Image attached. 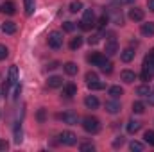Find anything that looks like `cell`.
Returning <instances> with one entry per match:
<instances>
[{"instance_id": "46", "label": "cell", "mask_w": 154, "mask_h": 152, "mask_svg": "<svg viewBox=\"0 0 154 152\" xmlns=\"http://www.w3.org/2000/svg\"><path fill=\"white\" fill-rule=\"evenodd\" d=\"M149 104H152V106H154V93L149 95Z\"/></svg>"}, {"instance_id": "43", "label": "cell", "mask_w": 154, "mask_h": 152, "mask_svg": "<svg viewBox=\"0 0 154 152\" xmlns=\"http://www.w3.org/2000/svg\"><path fill=\"white\" fill-rule=\"evenodd\" d=\"M57 66H59V63H57V61H52V63H48V65H47V68H48V70H56Z\"/></svg>"}, {"instance_id": "47", "label": "cell", "mask_w": 154, "mask_h": 152, "mask_svg": "<svg viewBox=\"0 0 154 152\" xmlns=\"http://www.w3.org/2000/svg\"><path fill=\"white\" fill-rule=\"evenodd\" d=\"M152 91H154V88H152Z\"/></svg>"}, {"instance_id": "13", "label": "cell", "mask_w": 154, "mask_h": 152, "mask_svg": "<svg viewBox=\"0 0 154 152\" xmlns=\"http://www.w3.org/2000/svg\"><path fill=\"white\" fill-rule=\"evenodd\" d=\"M84 106H86L88 109H97V108H99V99L93 97V95H88V97L84 99Z\"/></svg>"}, {"instance_id": "26", "label": "cell", "mask_w": 154, "mask_h": 152, "mask_svg": "<svg viewBox=\"0 0 154 152\" xmlns=\"http://www.w3.org/2000/svg\"><path fill=\"white\" fill-rule=\"evenodd\" d=\"M136 95H140V97H149V95H151V88H149V86H138V88H136Z\"/></svg>"}, {"instance_id": "35", "label": "cell", "mask_w": 154, "mask_h": 152, "mask_svg": "<svg viewBox=\"0 0 154 152\" xmlns=\"http://www.w3.org/2000/svg\"><path fill=\"white\" fill-rule=\"evenodd\" d=\"M7 56H9V50H7V47H5V45H0V61H2V59H5Z\"/></svg>"}, {"instance_id": "37", "label": "cell", "mask_w": 154, "mask_h": 152, "mask_svg": "<svg viewBox=\"0 0 154 152\" xmlns=\"http://www.w3.org/2000/svg\"><path fill=\"white\" fill-rule=\"evenodd\" d=\"M20 93H22V86L20 84H14V93H13V99L18 100L20 99Z\"/></svg>"}, {"instance_id": "28", "label": "cell", "mask_w": 154, "mask_h": 152, "mask_svg": "<svg viewBox=\"0 0 154 152\" xmlns=\"http://www.w3.org/2000/svg\"><path fill=\"white\" fill-rule=\"evenodd\" d=\"M129 149L133 152H142L143 150V143H140V141H131V143H129Z\"/></svg>"}, {"instance_id": "8", "label": "cell", "mask_w": 154, "mask_h": 152, "mask_svg": "<svg viewBox=\"0 0 154 152\" xmlns=\"http://www.w3.org/2000/svg\"><path fill=\"white\" fill-rule=\"evenodd\" d=\"M88 61H90L91 65H97V66H100V65L106 61V57H104L102 54H97V52H93V54H90V56H88Z\"/></svg>"}, {"instance_id": "7", "label": "cell", "mask_w": 154, "mask_h": 152, "mask_svg": "<svg viewBox=\"0 0 154 152\" xmlns=\"http://www.w3.org/2000/svg\"><path fill=\"white\" fill-rule=\"evenodd\" d=\"M120 109H122L120 102H116V100H108V102H106V111H108V113L116 114V113H120Z\"/></svg>"}, {"instance_id": "17", "label": "cell", "mask_w": 154, "mask_h": 152, "mask_svg": "<svg viewBox=\"0 0 154 152\" xmlns=\"http://www.w3.org/2000/svg\"><path fill=\"white\" fill-rule=\"evenodd\" d=\"M2 11H4L5 14H14V13H16V5H14V2H11V0L4 2V5H2Z\"/></svg>"}, {"instance_id": "2", "label": "cell", "mask_w": 154, "mask_h": 152, "mask_svg": "<svg viewBox=\"0 0 154 152\" xmlns=\"http://www.w3.org/2000/svg\"><path fill=\"white\" fill-rule=\"evenodd\" d=\"M47 41H48V47H50V48H56V50H57V48L63 47V34H61L59 31H52V32L48 34V39H47Z\"/></svg>"}, {"instance_id": "38", "label": "cell", "mask_w": 154, "mask_h": 152, "mask_svg": "<svg viewBox=\"0 0 154 152\" xmlns=\"http://www.w3.org/2000/svg\"><path fill=\"white\" fill-rule=\"evenodd\" d=\"M81 150L82 152H93L95 150V147H93L91 143H82V145H81Z\"/></svg>"}, {"instance_id": "6", "label": "cell", "mask_w": 154, "mask_h": 152, "mask_svg": "<svg viewBox=\"0 0 154 152\" xmlns=\"http://www.w3.org/2000/svg\"><path fill=\"white\" fill-rule=\"evenodd\" d=\"M104 52H106V56H115L116 52H118V43H116V39H109V41L106 43Z\"/></svg>"}, {"instance_id": "15", "label": "cell", "mask_w": 154, "mask_h": 152, "mask_svg": "<svg viewBox=\"0 0 154 152\" xmlns=\"http://www.w3.org/2000/svg\"><path fill=\"white\" fill-rule=\"evenodd\" d=\"M113 11H111V20H113V23L115 25H124V16H122V13L115 9V7H111Z\"/></svg>"}, {"instance_id": "10", "label": "cell", "mask_w": 154, "mask_h": 152, "mask_svg": "<svg viewBox=\"0 0 154 152\" xmlns=\"http://www.w3.org/2000/svg\"><path fill=\"white\" fill-rule=\"evenodd\" d=\"M120 77H122V81L127 82V84H131V82L136 81V74L131 72V70H122V72H120Z\"/></svg>"}, {"instance_id": "20", "label": "cell", "mask_w": 154, "mask_h": 152, "mask_svg": "<svg viewBox=\"0 0 154 152\" xmlns=\"http://www.w3.org/2000/svg\"><path fill=\"white\" fill-rule=\"evenodd\" d=\"M142 34H143V36H154V23L152 22L142 25Z\"/></svg>"}, {"instance_id": "23", "label": "cell", "mask_w": 154, "mask_h": 152, "mask_svg": "<svg viewBox=\"0 0 154 152\" xmlns=\"http://www.w3.org/2000/svg\"><path fill=\"white\" fill-rule=\"evenodd\" d=\"M99 68H100V72H104V74H106V75H109V74H111V72H113V63H111V61H108V59H106V61H104V63H102V65H100V66H99Z\"/></svg>"}, {"instance_id": "42", "label": "cell", "mask_w": 154, "mask_h": 152, "mask_svg": "<svg viewBox=\"0 0 154 152\" xmlns=\"http://www.w3.org/2000/svg\"><path fill=\"white\" fill-rule=\"evenodd\" d=\"M9 86H11V82L7 81V82H4V86H2V93H4V97L7 95V91H9Z\"/></svg>"}, {"instance_id": "1", "label": "cell", "mask_w": 154, "mask_h": 152, "mask_svg": "<svg viewBox=\"0 0 154 152\" xmlns=\"http://www.w3.org/2000/svg\"><path fill=\"white\" fill-rule=\"evenodd\" d=\"M82 127H84L86 132L97 134V132L100 131V122H99V118H95V116H84V118H82Z\"/></svg>"}, {"instance_id": "18", "label": "cell", "mask_w": 154, "mask_h": 152, "mask_svg": "<svg viewBox=\"0 0 154 152\" xmlns=\"http://www.w3.org/2000/svg\"><path fill=\"white\" fill-rule=\"evenodd\" d=\"M2 31L5 34H14L16 32V23L14 22H5V23H2Z\"/></svg>"}, {"instance_id": "34", "label": "cell", "mask_w": 154, "mask_h": 152, "mask_svg": "<svg viewBox=\"0 0 154 152\" xmlns=\"http://www.w3.org/2000/svg\"><path fill=\"white\" fill-rule=\"evenodd\" d=\"M108 22H109V18H108L106 14H104V16H100V20H99V23H97V25H99V29H104V27L108 25Z\"/></svg>"}, {"instance_id": "27", "label": "cell", "mask_w": 154, "mask_h": 152, "mask_svg": "<svg viewBox=\"0 0 154 152\" xmlns=\"http://www.w3.org/2000/svg\"><path fill=\"white\" fill-rule=\"evenodd\" d=\"M81 45H82V38H81V36H77V38H72V41H70V48H72V50H77V48H81Z\"/></svg>"}, {"instance_id": "5", "label": "cell", "mask_w": 154, "mask_h": 152, "mask_svg": "<svg viewBox=\"0 0 154 152\" xmlns=\"http://www.w3.org/2000/svg\"><path fill=\"white\" fill-rule=\"evenodd\" d=\"M61 120L65 123H68V125H75L77 122H79V116L75 113H72V111H66V113L61 114Z\"/></svg>"}, {"instance_id": "32", "label": "cell", "mask_w": 154, "mask_h": 152, "mask_svg": "<svg viewBox=\"0 0 154 152\" xmlns=\"http://www.w3.org/2000/svg\"><path fill=\"white\" fill-rule=\"evenodd\" d=\"M63 31L65 32H74L75 31V23L74 22H65L63 23Z\"/></svg>"}, {"instance_id": "39", "label": "cell", "mask_w": 154, "mask_h": 152, "mask_svg": "<svg viewBox=\"0 0 154 152\" xmlns=\"http://www.w3.org/2000/svg\"><path fill=\"white\" fill-rule=\"evenodd\" d=\"M99 41H100V36H99V34H93V36L88 38V43H90V45H97Z\"/></svg>"}, {"instance_id": "33", "label": "cell", "mask_w": 154, "mask_h": 152, "mask_svg": "<svg viewBox=\"0 0 154 152\" xmlns=\"http://www.w3.org/2000/svg\"><path fill=\"white\" fill-rule=\"evenodd\" d=\"M143 138H145V141H147L149 145H152V147H154V131H147Z\"/></svg>"}, {"instance_id": "31", "label": "cell", "mask_w": 154, "mask_h": 152, "mask_svg": "<svg viewBox=\"0 0 154 152\" xmlns=\"http://www.w3.org/2000/svg\"><path fill=\"white\" fill-rule=\"evenodd\" d=\"M88 88L93 90V91H97V90H104V84L99 82V81H93V82H88Z\"/></svg>"}, {"instance_id": "19", "label": "cell", "mask_w": 154, "mask_h": 152, "mask_svg": "<svg viewBox=\"0 0 154 152\" xmlns=\"http://www.w3.org/2000/svg\"><path fill=\"white\" fill-rule=\"evenodd\" d=\"M22 140H23V131H22V125L20 123H16L14 125V143H22Z\"/></svg>"}, {"instance_id": "45", "label": "cell", "mask_w": 154, "mask_h": 152, "mask_svg": "<svg viewBox=\"0 0 154 152\" xmlns=\"http://www.w3.org/2000/svg\"><path fill=\"white\" fill-rule=\"evenodd\" d=\"M147 7H149V9L154 13V0H147Z\"/></svg>"}, {"instance_id": "3", "label": "cell", "mask_w": 154, "mask_h": 152, "mask_svg": "<svg viewBox=\"0 0 154 152\" xmlns=\"http://www.w3.org/2000/svg\"><path fill=\"white\" fill-rule=\"evenodd\" d=\"M93 20H95L93 9H86V11H84V16H82V22H81V29L90 31V29L93 27Z\"/></svg>"}, {"instance_id": "24", "label": "cell", "mask_w": 154, "mask_h": 152, "mask_svg": "<svg viewBox=\"0 0 154 152\" xmlns=\"http://www.w3.org/2000/svg\"><path fill=\"white\" fill-rule=\"evenodd\" d=\"M133 113H136V114L145 113V104H143V102H140V100L133 102Z\"/></svg>"}, {"instance_id": "21", "label": "cell", "mask_w": 154, "mask_h": 152, "mask_svg": "<svg viewBox=\"0 0 154 152\" xmlns=\"http://www.w3.org/2000/svg\"><path fill=\"white\" fill-rule=\"evenodd\" d=\"M63 68H65V72H66L68 75H75L77 70H79V66H77L75 63H72V61H70V63H65V66H63Z\"/></svg>"}, {"instance_id": "9", "label": "cell", "mask_w": 154, "mask_h": 152, "mask_svg": "<svg viewBox=\"0 0 154 152\" xmlns=\"http://www.w3.org/2000/svg\"><path fill=\"white\" fill-rule=\"evenodd\" d=\"M140 129H142V122H138V120H129L127 122V132L129 134H136Z\"/></svg>"}, {"instance_id": "22", "label": "cell", "mask_w": 154, "mask_h": 152, "mask_svg": "<svg viewBox=\"0 0 154 152\" xmlns=\"http://www.w3.org/2000/svg\"><path fill=\"white\" fill-rule=\"evenodd\" d=\"M16 81H18V66L13 65V66L9 68V82H11V84H16Z\"/></svg>"}, {"instance_id": "29", "label": "cell", "mask_w": 154, "mask_h": 152, "mask_svg": "<svg viewBox=\"0 0 154 152\" xmlns=\"http://www.w3.org/2000/svg\"><path fill=\"white\" fill-rule=\"evenodd\" d=\"M34 13V0H25V14H32Z\"/></svg>"}, {"instance_id": "14", "label": "cell", "mask_w": 154, "mask_h": 152, "mask_svg": "<svg viewBox=\"0 0 154 152\" xmlns=\"http://www.w3.org/2000/svg\"><path fill=\"white\" fill-rule=\"evenodd\" d=\"M47 86L48 88H61L63 86V79L61 77H57V75H54V77H48V81H47Z\"/></svg>"}, {"instance_id": "12", "label": "cell", "mask_w": 154, "mask_h": 152, "mask_svg": "<svg viewBox=\"0 0 154 152\" xmlns=\"http://www.w3.org/2000/svg\"><path fill=\"white\" fill-rule=\"evenodd\" d=\"M120 59H122L124 63H131V61L134 59V50H133V48L122 50V52H120Z\"/></svg>"}, {"instance_id": "16", "label": "cell", "mask_w": 154, "mask_h": 152, "mask_svg": "<svg viewBox=\"0 0 154 152\" xmlns=\"http://www.w3.org/2000/svg\"><path fill=\"white\" fill-rule=\"evenodd\" d=\"M63 95L65 97H74V95H77V86L75 84H65L63 86Z\"/></svg>"}, {"instance_id": "4", "label": "cell", "mask_w": 154, "mask_h": 152, "mask_svg": "<svg viewBox=\"0 0 154 152\" xmlns=\"http://www.w3.org/2000/svg\"><path fill=\"white\" fill-rule=\"evenodd\" d=\"M59 143H63V145H66V147H72V145L77 143V136L72 131H63V132L59 134Z\"/></svg>"}, {"instance_id": "41", "label": "cell", "mask_w": 154, "mask_h": 152, "mask_svg": "<svg viewBox=\"0 0 154 152\" xmlns=\"http://www.w3.org/2000/svg\"><path fill=\"white\" fill-rule=\"evenodd\" d=\"M36 116H38V122H41V123H43V122H45V116H47V114H45V109H39Z\"/></svg>"}, {"instance_id": "11", "label": "cell", "mask_w": 154, "mask_h": 152, "mask_svg": "<svg viewBox=\"0 0 154 152\" xmlns=\"http://www.w3.org/2000/svg\"><path fill=\"white\" fill-rule=\"evenodd\" d=\"M129 18H131L133 22H142V20H143V11L138 9V7L129 9Z\"/></svg>"}, {"instance_id": "40", "label": "cell", "mask_w": 154, "mask_h": 152, "mask_svg": "<svg viewBox=\"0 0 154 152\" xmlns=\"http://www.w3.org/2000/svg\"><path fill=\"white\" fill-rule=\"evenodd\" d=\"M124 143H125V140H124L122 136H118V138H116L115 141H113V147H115V149H118V147H122Z\"/></svg>"}, {"instance_id": "36", "label": "cell", "mask_w": 154, "mask_h": 152, "mask_svg": "<svg viewBox=\"0 0 154 152\" xmlns=\"http://www.w3.org/2000/svg\"><path fill=\"white\" fill-rule=\"evenodd\" d=\"M93 81H99V75L95 72H88L86 74V82H93Z\"/></svg>"}, {"instance_id": "25", "label": "cell", "mask_w": 154, "mask_h": 152, "mask_svg": "<svg viewBox=\"0 0 154 152\" xmlns=\"http://www.w3.org/2000/svg\"><path fill=\"white\" fill-rule=\"evenodd\" d=\"M109 95H111L113 99H118V97L124 95V90H122L120 86H111V88H109Z\"/></svg>"}, {"instance_id": "44", "label": "cell", "mask_w": 154, "mask_h": 152, "mask_svg": "<svg viewBox=\"0 0 154 152\" xmlns=\"http://www.w3.org/2000/svg\"><path fill=\"white\" fill-rule=\"evenodd\" d=\"M7 147H9V143H7L5 140H0V150H5Z\"/></svg>"}, {"instance_id": "30", "label": "cell", "mask_w": 154, "mask_h": 152, "mask_svg": "<svg viewBox=\"0 0 154 152\" xmlns=\"http://www.w3.org/2000/svg\"><path fill=\"white\" fill-rule=\"evenodd\" d=\"M81 9H82V2H81V0H74V2L70 4V11H72V13H79Z\"/></svg>"}]
</instances>
